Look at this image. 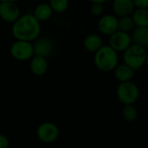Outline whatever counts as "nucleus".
I'll use <instances>...</instances> for the list:
<instances>
[{"label":"nucleus","instance_id":"nucleus-1","mask_svg":"<svg viewBox=\"0 0 148 148\" xmlns=\"http://www.w3.org/2000/svg\"><path fill=\"white\" fill-rule=\"evenodd\" d=\"M12 33L16 39L33 42L41 33V23L33 14H24L12 24Z\"/></svg>","mask_w":148,"mask_h":148},{"label":"nucleus","instance_id":"nucleus-2","mask_svg":"<svg viewBox=\"0 0 148 148\" xmlns=\"http://www.w3.org/2000/svg\"><path fill=\"white\" fill-rule=\"evenodd\" d=\"M119 52L110 45H103L94 53V64L103 72L113 71L119 64Z\"/></svg>","mask_w":148,"mask_h":148},{"label":"nucleus","instance_id":"nucleus-3","mask_svg":"<svg viewBox=\"0 0 148 148\" xmlns=\"http://www.w3.org/2000/svg\"><path fill=\"white\" fill-rule=\"evenodd\" d=\"M146 55L147 51L145 48L132 43L125 51H123V60L125 64L136 71L145 64Z\"/></svg>","mask_w":148,"mask_h":148},{"label":"nucleus","instance_id":"nucleus-4","mask_svg":"<svg viewBox=\"0 0 148 148\" xmlns=\"http://www.w3.org/2000/svg\"><path fill=\"white\" fill-rule=\"evenodd\" d=\"M116 94L123 105H133L138 99L139 89L132 80L120 82L117 87Z\"/></svg>","mask_w":148,"mask_h":148},{"label":"nucleus","instance_id":"nucleus-5","mask_svg":"<svg viewBox=\"0 0 148 148\" xmlns=\"http://www.w3.org/2000/svg\"><path fill=\"white\" fill-rule=\"evenodd\" d=\"M11 56L18 61H27L34 56L33 44L29 41L16 39L10 48Z\"/></svg>","mask_w":148,"mask_h":148},{"label":"nucleus","instance_id":"nucleus-6","mask_svg":"<svg viewBox=\"0 0 148 148\" xmlns=\"http://www.w3.org/2000/svg\"><path fill=\"white\" fill-rule=\"evenodd\" d=\"M132 44L129 32L117 30L109 36V45L117 52H123Z\"/></svg>","mask_w":148,"mask_h":148},{"label":"nucleus","instance_id":"nucleus-7","mask_svg":"<svg viewBox=\"0 0 148 148\" xmlns=\"http://www.w3.org/2000/svg\"><path fill=\"white\" fill-rule=\"evenodd\" d=\"M59 135V130L57 125L52 122H44L37 129V136L44 143L50 144L56 141Z\"/></svg>","mask_w":148,"mask_h":148},{"label":"nucleus","instance_id":"nucleus-8","mask_svg":"<svg viewBox=\"0 0 148 148\" xmlns=\"http://www.w3.org/2000/svg\"><path fill=\"white\" fill-rule=\"evenodd\" d=\"M20 16V9L16 3L0 2V18L4 21L13 24Z\"/></svg>","mask_w":148,"mask_h":148},{"label":"nucleus","instance_id":"nucleus-9","mask_svg":"<svg viewBox=\"0 0 148 148\" xmlns=\"http://www.w3.org/2000/svg\"><path fill=\"white\" fill-rule=\"evenodd\" d=\"M98 29L104 35H112L118 30V17L112 14L100 16L98 22Z\"/></svg>","mask_w":148,"mask_h":148},{"label":"nucleus","instance_id":"nucleus-10","mask_svg":"<svg viewBox=\"0 0 148 148\" xmlns=\"http://www.w3.org/2000/svg\"><path fill=\"white\" fill-rule=\"evenodd\" d=\"M33 50H34V55L41 56L44 58H48L51 55L54 45L51 39L47 38H38L34 40L33 43Z\"/></svg>","mask_w":148,"mask_h":148},{"label":"nucleus","instance_id":"nucleus-11","mask_svg":"<svg viewBox=\"0 0 148 148\" xmlns=\"http://www.w3.org/2000/svg\"><path fill=\"white\" fill-rule=\"evenodd\" d=\"M112 10L118 18L131 16L135 10L132 0H113Z\"/></svg>","mask_w":148,"mask_h":148},{"label":"nucleus","instance_id":"nucleus-12","mask_svg":"<svg viewBox=\"0 0 148 148\" xmlns=\"http://www.w3.org/2000/svg\"><path fill=\"white\" fill-rule=\"evenodd\" d=\"M30 70L35 76H43L48 71V61L46 58L34 55L30 59Z\"/></svg>","mask_w":148,"mask_h":148},{"label":"nucleus","instance_id":"nucleus-13","mask_svg":"<svg viewBox=\"0 0 148 148\" xmlns=\"http://www.w3.org/2000/svg\"><path fill=\"white\" fill-rule=\"evenodd\" d=\"M113 72L115 79L119 83L132 81L135 76V71L125 63L122 64H118L113 70Z\"/></svg>","mask_w":148,"mask_h":148},{"label":"nucleus","instance_id":"nucleus-14","mask_svg":"<svg viewBox=\"0 0 148 148\" xmlns=\"http://www.w3.org/2000/svg\"><path fill=\"white\" fill-rule=\"evenodd\" d=\"M132 32V43L146 49L148 47V27H135Z\"/></svg>","mask_w":148,"mask_h":148},{"label":"nucleus","instance_id":"nucleus-15","mask_svg":"<svg viewBox=\"0 0 148 148\" xmlns=\"http://www.w3.org/2000/svg\"><path fill=\"white\" fill-rule=\"evenodd\" d=\"M53 12H54L49 4L41 3L35 7L32 14L40 23H42V22L48 21L52 17Z\"/></svg>","mask_w":148,"mask_h":148},{"label":"nucleus","instance_id":"nucleus-16","mask_svg":"<svg viewBox=\"0 0 148 148\" xmlns=\"http://www.w3.org/2000/svg\"><path fill=\"white\" fill-rule=\"evenodd\" d=\"M102 38L96 33H91L87 35L84 39V46L89 52L95 53L99 48L103 46Z\"/></svg>","mask_w":148,"mask_h":148},{"label":"nucleus","instance_id":"nucleus-17","mask_svg":"<svg viewBox=\"0 0 148 148\" xmlns=\"http://www.w3.org/2000/svg\"><path fill=\"white\" fill-rule=\"evenodd\" d=\"M131 16L135 27H148V8H135Z\"/></svg>","mask_w":148,"mask_h":148},{"label":"nucleus","instance_id":"nucleus-18","mask_svg":"<svg viewBox=\"0 0 148 148\" xmlns=\"http://www.w3.org/2000/svg\"><path fill=\"white\" fill-rule=\"evenodd\" d=\"M135 28L132 16H125L118 18V30L130 32Z\"/></svg>","mask_w":148,"mask_h":148},{"label":"nucleus","instance_id":"nucleus-19","mask_svg":"<svg viewBox=\"0 0 148 148\" xmlns=\"http://www.w3.org/2000/svg\"><path fill=\"white\" fill-rule=\"evenodd\" d=\"M138 110L133 105H124L122 109V116L125 120L132 122L138 118Z\"/></svg>","mask_w":148,"mask_h":148},{"label":"nucleus","instance_id":"nucleus-20","mask_svg":"<svg viewBox=\"0 0 148 148\" xmlns=\"http://www.w3.org/2000/svg\"><path fill=\"white\" fill-rule=\"evenodd\" d=\"M49 5L54 12L63 13L69 7V0H50Z\"/></svg>","mask_w":148,"mask_h":148},{"label":"nucleus","instance_id":"nucleus-21","mask_svg":"<svg viewBox=\"0 0 148 148\" xmlns=\"http://www.w3.org/2000/svg\"><path fill=\"white\" fill-rule=\"evenodd\" d=\"M104 4L99 3H92L91 12L95 17H100L104 13Z\"/></svg>","mask_w":148,"mask_h":148},{"label":"nucleus","instance_id":"nucleus-22","mask_svg":"<svg viewBox=\"0 0 148 148\" xmlns=\"http://www.w3.org/2000/svg\"><path fill=\"white\" fill-rule=\"evenodd\" d=\"M9 145V138L4 134H0V148H8Z\"/></svg>","mask_w":148,"mask_h":148},{"label":"nucleus","instance_id":"nucleus-23","mask_svg":"<svg viewBox=\"0 0 148 148\" xmlns=\"http://www.w3.org/2000/svg\"><path fill=\"white\" fill-rule=\"evenodd\" d=\"M135 8H148V0H132Z\"/></svg>","mask_w":148,"mask_h":148},{"label":"nucleus","instance_id":"nucleus-24","mask_svg":"<svg viewBox=\"0 0 148 148\" xmlns=\"http://www.w3.org/2000/svg\"><path fill=\"white\" fill-rule=\"evenodd\" d=\"M92 3H99V4H104L107 0H90Z\"/></svg>","mask_w":148,"mask_h":148},{"label":"nucleus","instance_id":"nucleus-25","mask_svg":"<svg viewBox=\"0 0 148 148\" xmlns=\"http://www.w3.org/2000/svg\"><path fill=\"white\" fill-rule=\"evenodd\" d=\"M19 0H0V2H12V3H17Z\"/></svg>","mask_w":148,"mask_h":148},{"label":"nucleus","instance_id":"nucleus-26","mask_svg":"<svg viewBox=\"0 0 148 148\" xmlns=\"http://www.w3.org/2000/svg\"><path fill=\"white\" fill-rule=\"evenodd\" d=\"M145 64H146V66L148 67V52H147V55H146V58H145Z\"/></svg>","mask_w":148,"mask_h":148}]
</instances>
